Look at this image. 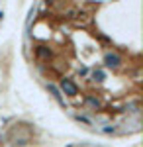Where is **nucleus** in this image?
<instances>
[{
	"instance_id": "7ed1b4c3",
	"label": "nucleus",
	"mask_w": 143,
	"mask_h": 147,
	"mask_svg": "<svg viewBox=\"0 0 143 147\" xmlns=\"http://www.w3.org/2000/svg\"><path fill=\"white\" fill-rule=\"evenodd\" d=\"M49 90L53 92V96H55V98H57L59 102H63V98H61V94H59V90H57V88L53 86V84H49Z\"/></svg>"
},
{
	"instance_id": "f03ea898",
	"label": "nucleus",
	"mask_w": 143,
	"mask_h": 147,
	"mask_svg": "<svg viewBox=\"0 0 143 147\" xmlns=\"http://www.w3.org/2000/svg\"><path fill=\"white\" fill-rule=\"evenodd\" d=\"M120 61L121 59L116 55V53H108V55H106V65H108V67H118Z\"/></svg>"
},
{
	"instance_id": "20e7f679",
	"label": "nucleus",
	"mask_w": 143,
	"mask_h": 147,
	"mask_svg": "<svg viewBox=\"0 0 143 147\" xmlns=\"http://www.w3.org/2000/svg\"><path fill=\"white\" fill-rule=\"evenodd\" d=\"M86 100H88V104H92L94 108H98V106H100V102L96 100V98H86Z\"/></svg>"
},
{
	"instance_id": "f257e3e1",
	"label": "nucleus",
	"mask_w": 143,
	"mask_h": 147,
	"mask_svg": "<svg viewBox=\"0 0 143 147\" xmlns=\"http://www.w3.org/2000/svg\"><path fill=\"white\" fill-rule=\"evenodd\" d=\"M61 88H63V92H65V94H69V96H77V94H78L77 84H75V82H71L69 79H63V80H61Z\"/></svg>"
}]
</instances>
